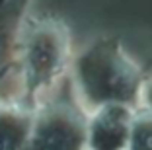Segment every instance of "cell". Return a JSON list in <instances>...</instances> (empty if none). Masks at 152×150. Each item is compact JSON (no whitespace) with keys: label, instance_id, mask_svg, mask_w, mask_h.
Here are the masks:
<instances>
[{"label":"cell","instance_id":"6","mask_svg":"<svg viewBox=\"0 0 152 150\" xmlns=\"http://www.w3.org/2000/svg\"><path fill=\"white\" fill-rule=\"evenodd\" d=\"M129 150H152V111L134 115Z\"/></svg>","mask_w":152,"mask_h":150},{"label":"cell","instance_id":"3","mask_svg":"<svg viewBox=\"0 0 152 150\" xmlns=\"http://www.w3.org/2000/svg\"><path fill=\"white\" fill-rule=\"evenodd\" d=\"M88 127L72 109L53 107L45 111L29 131L26 150H86Z\"/></svg>","mask_w":152,"mask_h":150},{"label":"cell","instance_id":"4","mask_svg":"<svg viewBox=\"0 0 152 150\" xmlns=\"http://www.w3.org/2000/svg\"><path fill=\"white\" fill-rule=\"evenodd\" d=\"M134 115L127 103H107L88 125V150H129Z\"/></svg>","mask_w":152,"mask_h":150},{"label":"cell","instance_id":"5","mask_svg":"<svg viewBox=\"0 0 152 150\" xmlns=\"http://www.w3.org/2000/svg\"><path fill=\"white\" fill-rule=\"evenodd\" d=\"M29 131L20 113H0V150H26Z\"/></svg>","mask_w":152,"mask_h":150},{"label":"cell","instance_id":"2","mask_svg":"<svg viewBox=\"0 0 152 150\" xmlns=\"http://www.w3.org/2000/svg\"><path fill=\"white\" fill-rule=\"evenodd\" d=\"M68 57V33L51 20L27 27L22 41V64L33 94L49 88L61 76Z\"/></svg>","mask_w":152,"mask_h":150},{"label":"cell","instance_id":"1","mask_svg":"<svg viewBox=\"0 0 152 150\" xmlns=\"http://www.w3.org/2000/svg\"><path fill=\"white\" fill-rule=\"evenodd\" d=\"M80 86L96 105L129 103L139 92V70L115 45H96L80 59Z\"/></svg>","mask_w":152,"mask_h":150},{"label":"cell","instance_id":"7","mask_svg":"<svg viewBox=\"0 0 152 150\" xmlns=\"http://www.w3.org/2000/svg\"><path fill=\"white\" fill-rule=\"evenodd\" d=\"M144 97H146V102H148V109L152 111V84L148 88H144Z\"/></svg>","mask_w":152,"mask_h":150}]
</instances>
